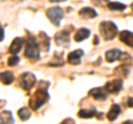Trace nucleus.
<instances>
[{"instance_id": "f257e3e1", "label": "nucleus", "mask_w": 133, "mask_h": 124, "mask_svg": "<svg viewBox=\"0 0 133 124\" xmlns=\"http://www.w3.org/2000/svg\"><path fill=\"white\" fill-rule=\"evenodd\" d=\"M48 100H49V93L47 91V88L40 86V88L36 91V93L31 97L30 101H29V105H30L32 110H38L39 107L42 106Z\"/></svg>"}, {"instance_id": "f03ea898", "label": "nucleus", "mask_w": 133, "mask_h": 124, "mask_svg": "<svg viewBox=\"0 0 133 124\" xmlns=\"http://www.w3.org/2000/svg\"><path fill=\"white\" fill-rule=\"evenodd\" d=\"M24 56L30 60H39L40 59V53H39V44L37 42L35 37L31 35L28 36L27 43H26V50H24Z\"/></svg>"}, {"instance_id": "7ed1b4c3", "label": "nucleus", "mask_w": 133, "mask_h": 124, "mask_svg": "<svg viewBox=\"0 0 133 124\" xmlns=\"http://www.w3.org/2000/svg\"><path fill=\"white\" fill-rule=\"evenodd\" d=\"M100 32L104 40H112L118 35V28L111 21H103L100 24Z\"/></svg>"}, {"instance_id": "20e7f679", "label": "nucleus", "mask_w": 133, "mask_h": 124, "mask_svg": "<svg viewBox=\"0 0 133 124\" xmlns=\"http://www.w3.org/2000/svg\"><path fill=\"white\" fill-rule=\"evenodd\" d=\"M47 16L55 26H60V21L63 18V11L60 7H52L47 11Z\"/></svg>"}, {"instance_id": "39448f33", "label": "nucleus", "mask_w": 133, "mask_h": 124, "mask_svg": "<svg viewBox=\"0 0 133 124\" xmlns=\"http://www.w3.org/2000/svg\"><path fill=\"white\" fill-rule=\"evenodd\" d=\"M36 83V77L30 72H26L20 77V85L24 90H29Z\"/></svg>"}, {"instance_id": "423d86ee", "label": "nucleus", "mask_w": 133, "mask_h": 124, "mask_svg": "<svg viewBox=\"0 0 133 124\" xmlns=\"http://www.w3.org/2000/svg\"><path fill=\"white\" fill-rule=\"evenodd\" d=\"M122 85H123V81L121 79H114L108 82L104 86V89L109 93H118L122 89Z\"/></svg>"}, {"instance_id": "0eeeda50", "label": "nucleus", "mask_w": 133, "mask_h": 124, "mask_svg": "<svg viewBox=\"0 0 133 124\" xmlns=\"http://www.w3.org/2000/svg\"><path fill=\"white\" fill-rule=\"evenodd\" d=\"M55 39H56L57 44L61 45V47H66V45L69 44V41H70L68 31H61L59 33H57Z\"/></svg>"}, {"instance_id": "6e6552de", "label": "nucleus", "mask_w": 133, "mask_h": 124, "mask_svg": "<svg viewBox=\"0 0 133 124\" xmlns=\"http://www.w3.org/2000/svg\"><path fill=\"white\" fill-rule=\"evenodd\" d=\"M83 57V51L81 49L76 51H72L68 56V62L70 64H79L81 62V58Z\"/></svg>"}, {"instance_id": "1a4fd4ad", "label": "nucleus", "mask_w": 133, "mask_h": 124, "mask_svg": "<svg viewBox=\"0 0 133 124\" xmlns=\"http://www.w3.org/2000/svg\"><path fill=\"white\" fill-rule=\"evenodd\" d=\"M38 44H39L41 50L44 51V52H47L50 49V39H49V37L44 33V32H40Z\"/></svg>"}, {"instance_id": "9d476101", "label": "nucleus", "mask_w": 133, "mask_h": 124, "mask_svg": "<svg viewBox=\"0 0 133 124\" xmlns=\"http://www.w3.org/2000/svg\"><path fill=\"white\" fill-rule=\"evenodd\" d=\"M120 40H121L124 44L133 48V32L128 31V30L122 31L121 33H120Z\"/></svg>"}, {"instance_id": "9b49d317", "label": "nucleus", "mask_w": 133, "mask_h": 124, "mask_svg": "<svg viewBox=\"0 0 133 124\" xmlns=\"http://www.w3.org/2000/svg\"><path fill=\"white\" fill-rule=\"evenodd\" d=\"M123 54V52L119 49H112V50L107 51L105 53V59L109 62H114L115 60H118L121 58V56Z\"/></svg>"}, {"instance_id": "f8f14e48", "label": "nucleus", "mask_w": 133, "mask_h": 124, "mask_svg": "<svg viewBox=\"0 0 133 124\" xmlns=\"http://www.w3.org/2000/svg\"><path fill=\"white\" fill-rule=\"evenodd\" d=\"M22 44H23V40L21 38H16L9 48V52L11 54H17L22 48Z\"/></svg>"}, {"instance_id": "ddd939ff", "label": "nucleus", "mask_w": 133, "mask_h": 124, "mask_svg": "<svg viewBox=\"0 0 133 124\" xmlns=\"http://www.w3.org/2000/svg\"><path fill=\"white\" fill-rule=\"evenodd\" d=\"M89 94L92 98L97 99V100H105L107 99V94H105L104 91H103L102 88H94L92 90H90Z\"/></svg>"}, {"instance_id": "4468645a", "label": "nucleus", "mask_w": 133, "mask_h": 124, "mask_svg": "<svg viewBox=\"0 0 133 124\" xmlns=\"http://www.w3.org/2000/svg\"><path fill=\"white\" fill-rule=\"evenodd\" d=\"M79 15L83 18H87V19H90V18H95L97 17V11L92 8H89V7H85V8H82V9L79 11Z\"/></svg>"}, {"instance_id": "2eb2a0df", "label": "nucleus", "mask_w": 133, "mask_h": 124, "mask_svg": "<svg viewBox=\"0 0 133 124\" xmlns=\"http://www.w3.org/2000/svg\"><path fill=\"white\" fill-rule=\"evenodd\" d=\"M89 36H90V31L88 29L81 28V29H79L76 32V35H74V40H76L77 42H80V41H83L84 39H87Z\"/></svg>"}, {"instance_id": "dca6fc26", "label": "nucleus", "mask_w": 133, "mask_h": 124, "mask_svg": "<svg viewBox=\"0 0 133 124\" xmlns=\"http://www.w3.org/2000/svg\"><path fill=\"white\" fill-rule=\"evenodd\" d=\"M121 113V107L118 104H113L111 107V110L108 113V120L109 121H114V120L119 116V114Z\"/></svg>"}, {"instance_id": "f3484780", "label": "nucleus", "mask_w": 133, "mask_h": 124, "mask_svg": "<svg viewBox=\"0 0 133 124\" xmlns=\"http://www.w3.org/2000/svg\"><path fill=\"white\" fill-rule=\"evenodd\" d=\"M14 79H15L14 74H12L11 72H9V71L0 73V80H1V82L3 84H10V83H12Z\"/></svg>"}, {"instance_id": "a211bd4d", "label": "nucleus", "mask_w": 133, "mask_h": 124, "mask_svg": "<svg viewBox=\"0 0 133 124\" xmlns=\"http://www.w3.org/2000/svg\"><path fill=\"white\" fill-rule=\"evenodd\" d=\"M97 111L95 109H90V110H81L79 111V116L82 118V119H90V118H93V116H97Z\"/></svg>"}, {"instance_id": "6ab92c4d", "label": "nucleus", "mask_w": 133, "mask_h": 124, "mask_svg": "<svg viewBox=\"0 0 133 124\" xmlns=\"http://www.w3.org/2000/svg\"><path fill=\"white\" fill-rule=\"evenodd\" d=\"M0 120H1L2 123H8V124L15 122L14 116H12L11 112H9V111H5V112H2L0 114Z\"/></svg>"}, {"instance_id": "aec40b11", "label": "nucleus", "mask_w": 133, "mask_h": 124, "mask_svg": "<svg viewBox=\"0 0 133 124\" xmlns=\"http://www.w3.org/2000/svg\"><path fill=\"white\" fill-rule=\"evenodd\" d=\"M18 114H19V118L22 120V121H27L28 119H30L31 116V112L29 111V109L27 107H22L18 111Z\"/></svg>"}, {"instance_id": "412c9836", "label": "nucleus", "mask_w": 133, "mask_h": 124, "mask_svg": "<svg viewBox=\"0 0 133 124\" xmlns=\"http://www.w3.org/2000/svg\"><path fill=\"white\" fill-rule=\"evenodd\" d=\"M109 8L111 10H118V11H123L125 9V5L120 2H110L109 3Z\"/></svg>"}, {"instance_id": "4be33fe9", "label": "nucleus", "mask_w": 133, "mask_h": 124, "mask_svg": "<svg viewBox=\"0 0 133 124\" xmlns=\"http://www.w3.org/2000/svg\"><path fill=\"white\" fill-rule=\"evenodd\" d=\"M19 63V58L17 57L16 54H14V57H11L9 60H8V64L10 65V67H14V65H17Z\"/></svg>"}, {"instance_id": "5701e85b", "label": "nucleus", "mask_w": 133, "mask_h": 124, "mask_svg": "<svg viewBox=\"0 0 133 124\" xmlns=\"http://www.w3.org/2000/svg\"><path fill=\"white\" fill-rule=\"evenodd\" d=\"M3 38H5V31H3V29L2 27L0 26V41H2Z\"/></svg>"}, {"instance_id": "b1692460", "label": "nucleus", "mask_w": 133, "mask_h": 124, "mask_svg": "<svg viewBox=\"0 0 133 124\" xmlns=\"http://www.w3.org/2000/svg\"><path fill=\"white\" fill-rule=\"evenodd\" d=\"M128 106L129 107H133V97L129 98V100H128Z\"/></svg>"}, {"instance_id": "393cba45", "label": "nucleus", "mask_w": 133, "mask_h": 124, "mask_svg": "<svg viewBox=\"0 0 133 124\" xmlns=\"http://www.w3.org/2000/svg\"><path fill=\"white\" fill-rule=\"evenodd\" d=\"M51 2H62V1H64V0H50Z\"/></svg>"}, {"instance_id": "a878e982", "label": "nucleus", "mask_w": 133, "mask_h": 124, "mask_svg": "<svg viewBox=\"0 0 133 124\" xmlns=\"http://www.w3.org/2000/svg\"><path fill=\"white\" fill-rule=\"evenodd\" d=\"M102 1H108V0H102Z\"/></svg>"}, {"instance_id": "bb28decb", "label": "nucleus", "mask_w": 133, "mask_h": 124, "mask_svg": "<svg viewBox=\"0 0 133 124\" xmlns=\"http://www.w3.org/2000/svg\"><path fill=\"white\" fill-rule=\"evenodd\" d=\"M132 8H133V5H132Z\"/></svg>"}]
</instances>
